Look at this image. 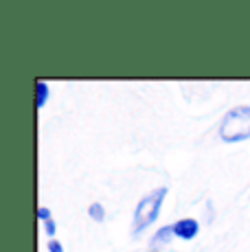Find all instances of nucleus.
Wrapping results in <instances>:
<instances>
[{"instance_id":"nucleus-1","label":"nucleus","mask_w":250,"mask_h":252,"mask_svg":"<svg viewBox=\"0 0 250 252\" xmlns=\"http://www.w3.org/2000/svg\"><path fill=\"white\" fill-rule=\"evenodd\" d=\"M219 136L224 143H239L250 138V105L233 108L219 125Z\"/></svg>"},{"instance_id":"nucleus-2","label":"nucleus","mask_w":250,"mask_h":252,"mask_svg":"<svg viewBox=\"0 0 250 252\" xmlns=\"http://www.w3.org/2000/svg\"><path fill=\"white\" fill-rule=\"evenodd\" d=\"M165 195H167V189L160 187L156 191H152L150 195H145L136 204V211H134V235H138L141 230H145L147 226H152L156 221Z\"/></svg>"},{"instance_id":"nucleus-3","label":"nucleus","mask_w":250,"mask_h":252,"mask_svg":"<svg viewBox=\"0 0 250 252\" xmlns=\"http://www.w3.org/2000/svg\"><path fill=\"white\" fill-rule=\"evenodd\" d=\"M198 228L200 226H198L195 220H180V221L174 224V235L180 237V239H185V241H189L198 235Z\"/></svg>"},{"instance_id":"nucleus-4","label":"nucleus","mask_w":250,"mask_h":252,"mask_svg":"<svg viewBox=\"0 0 250 252\" xmlns=\"http://www.w3.org/2000/svg\"><path fill=\"white\" fill-rule=\"evenodd\" d=\"M174 237V226H162L160 230L156 232V235L152 237V241H150V248L152 250H158V248H162V246L167 244V241Z\"/></svg>"},{"instance_id":"nucleus-5","label":"nucleus","mask_w":250,"mask_h":252,"mask_svg":"<svg viewBox=\"0 0 250 252\" xmlns=\"http://www.w3.org/2000/svg\"><path fill=\"white\" fill-rule=\"evenodd\" d=\"M35 92H37V108H44L46 99H49V86L46 81H35Z\"/></svg>"},{"instance_id":"nucleus-6","label":"nucleus","mask_w":250,"mask_h":252,"mask_svg":"<svg viewBox=\"0 0 250 252\" xmlns=\"http://www.w3.org/2000/svg\"><path fill=\"white\" fill-rule=\"evenodd\" d=\"M88 215L93 217L94 221H103L105 220V211H103V206H101L99 202H94V204L88 206Z\"/></svg>"},{"instance_id":"nucleus-7","label":"nucleus","mask_w":250,"mask_h":252,"mask_svg":"<svg viewBox=\"0 0 250 252\" xmlns=\"http://www.w3.org/2000/svg\"><path fill=\"white\" fill-rule=\"evenodd\" d=\"M44 228H46V235H55V230H57V226H55V221H53V220H46L44 221Z\"/></svg>"},{"instance_id":"nucleus-8","label":"nucleus","mask_w":250,"mask_h":252,"mask_svg":"<svg viewBox=\"0 0 250 252\" xmlns=\"http://www.w3.org/2000/svg\"><path fill=\"white\" fill-rule=\"evenodd\" d=\"M37 217H40L42 221H46V220H51V211L46 206H40V211H37Z\"/></svg>"},{"instance_id":"nucleus-9","label":"nucleus","mask_w":250,"mask_h":252,"mask_svg":"<svg viewBox=\"0 0 250 252\" xmlns=\"http://www.w3.org/2000/svg\"><path fill=\"white\" fill-rule=\"evenodd\" d=\"M49 252H64V250H62V244H60V241L53 239V241H49Z\"/></svg>"}]
</instances>
